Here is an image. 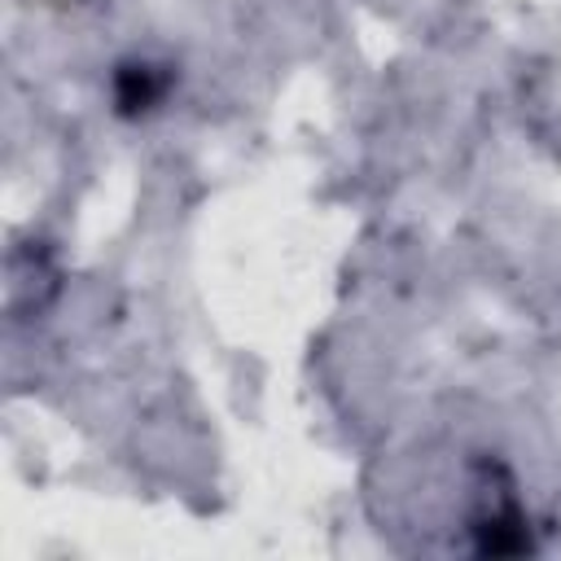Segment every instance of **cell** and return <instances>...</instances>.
I'll return each mask as SVG.
<instances>
[{
  "label": "cell",
  "instance_id": "cell-1",
  "mask_svg": "<svg viewBox=\"0 0 561 561\" xmlns=\"http://www.w3.org/2000/svg\"><path fill=\"white\" fill-rule=\"evenodd\" d=\"M465 530H469V548L478 557H522L535 548L530 535V517L522 508L517 482L513 473L482 456L473 460L469 473V508H465Z\"/></svg>",
  "mask_w": 561,
  "mask_h": 561
},
{
  "label": "cell",
  "instance_id": "cell-2",
  "mask_svg": "<svg viewBox=\"0 0 561 561\" xmlns=\"http://www.w3.org/2000/svg\"><path fill=\"white\" fill-rule=\"evenodd\" d=\"M61 289V267L53 259V250L44 241H22L9 250V285H4V302L13 320L39 316Z\"/></svg>",
  "mask_w": 561,
  "mask_h": 561
},
{
  "label": "cell",
  "instance_id": "cell-3",
  "mask_svg": "<svg viewBox=\"0 0 561 561\" xmlns=\"http://www.w3.org/2000/svg\"><path fill=\"white\" fill-rule=\"evenodd\" d=\"M175 92V66L158 57H123L110 70V101L118 118H149Z\"/></svg>",
  "mask_w": 561,
  "mask_h": 561
}]
</instances>
